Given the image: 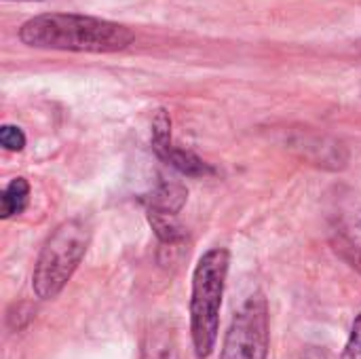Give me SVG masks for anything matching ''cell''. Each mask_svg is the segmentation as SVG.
<instances>
[{
  "mask_svg": "<svg viewBox=\"0 0 361 359\" xmlns=\"http://www.w3.org/2000/svg\"><path fill=\"white\" fill-rule=\"evenodd\" d=\"M271 315L269 300L256 292L243 300L224 334L220 359H269Z\"/></svg>",
  "mask_w": 361,
  "mask_h": 359,
  "instance_id": "277c9868",
  "label": "cell"
},
{
  "mask_svg": "<svg viewBox=\"0 0 361 359\" xmlns=\"http://www.w3.org/2000/svg\"><path fill=\"white\" fill-rule=\"evenodd\" d=\"M305 359H326V355L319 353V351H309V353L305 355Z\"/></svg>",
  "mask_w": 361,
  "mask_h": 359,
  "instance_id": "4fadbf2b",
  "label": "cell"
},
{
  "mask_svg": "<svg viewBox=\"0 0 361 359\" xmlns=\"http://www.w3.org/2000/svg\"><path fill=\"white\" fill-rule=\"evenodd\" d=\"M231 269L226 248L207 250L195 264L190 284V341L197 359H209L220 332V311Z\"/></svg>",
  "mask_w": 361,
  "mask_h": 359,
  "instance_id": "7a4b0ae2",
  "label": "cell"
},
{
  "mask_svg": "<svg viewBox=\"0 0 361 359\" xmlns=\"http://www.w3.org/2000/svg\"><path fill=\"white\" fill-rule=\"evenodd\" d=\"M140 359H180V343L171 322L161 320L148 328Z\"/></svg>",
  "mask_w": 361,
  "mask_h": 359,
  "instance_id": "8992f818",
  "label": "cell"
},
{
  "mask_svg": "<svg viewBox=\"0 0 361 359\" xmlns=\"http://www.w3.org/2000/svg\"><path fill=\"white\" fill-rule=\"evenodd\" d=\"M330 237L334 250L361 275V193L338 186L330 195L328 207Z\"/></svg>",
  "mask_w": 361,
  "mask_h": 359,
  "instance_id": "5b68a950",
  "label": "cell"
},
{
  "mask_svg": "<svg viewBox=\"0 0 361 359\" xmlns=\"http://www.w3.org/2000/svg\"><path fill=\"white\" fill-rule=\"evenodd\" d=\"M30 203V184L25 178H13L0 193V218L8 220L25 212Z\"/></svg>",
  "mask_w": 361,
  "mask_h": 359,
  "instance_id": "ba28073f",
  "label": "cell"
},
{
  "mask_svg": "<svg viewBox=\"0 0 361 359\" xmlns=\"http://www.w3.org/2000/svg\"><path fill=\"white\" fill-rule=\"evenodd\" d=\"M165 163H169L171 167H176L178 171L186 174V176H192V178H201V176H209L214 174V169L203 161L199 159L195 152L190 150H182V148H171L169 154L165 157Z\"/></svg>",
  "mask_w": 361,
  "mask_h": 359,
  "instance_id": "9c48e42d",
  "label": "cell"
},
{
  "mask_svg": "<svg viewBox=\"0 0 361 359\" xmlns=\"http://www.w3.org/2000/svg\"><path fill=\"white\" fill-rule=\"evenodd\" d=\"M91 245V226L85 218L63 220L42 243L32 271V290L38 300L57 298Z\"/></svg>",
  "mask_w": 361,
  "mask_h": 359,
  "instance_id": "3957f363",
  "label": "cell"
},
{
  "mask_svg": "<svg viewBox=\"0 0 361 359\" xmlns=\"http://www.w3.org/2000/svg\"><path fill=\"white\" fill-rule=\"evenodd\" d=\"M341 359H361V313L355 317Z\"/></svg>",
  "mask_w": 361,
  "mask_h": 359,
  "instance_id": "7c38bea8",
  "label": "cell"
},
{
  "mask_svg": "<svg viewBox=\"0 0 361 359\" xmlns=\"http://www.w3.org/2000/svg\"><path fill=\"white\" fill-rule=\"evenodd\" d=\"M21 42L36 49L78 51V53H114L133 42L127 25L72 13H49L27 19L19 30Z\"/></svg>",
  "mask_w": 361,
  "mask_h": 359,
  "instance_id": "6da1fadb",
  "label": "cell"
},
{
  "mask_svg": "<svg viewBox=\"0 0 361 359\" xmlns=\"http://www.w3.org/2000/svg\"><path fill=\"white\" fill-rule=\"evenodd\" d=\"M152 148H154V152L163 161L169 154V150L173 148V142H171V121H169V114L165 110H157V114L152 118Z\"/></svg>",
  "mask_w": 361,
  "mask_h": 359,
  "instance_id": "30bf717a",
  "label": "cell"
},
{
  "mask_svg": "<svg viewBox=\"0 0 361 359\" xmlns=\"http://www.w3.org/2000/svg\"><path fill=\"white\" fill-rule=\"evenodd\" d=\"M0 144L11 152H19L25 146V135L15 125H2L0 127Z\"/></svg>",
  "mask_w": 361,
  "mask_h": 359,
  "instance_id": "8fae6325",
  "label": "cell"
},
{
  "mask_svg": "<svg viewBox=\"0 0 361 359\" xmlns=\"http://www.w3.org/2000/svg\"><path fill=\"white\" fill-rule=\"evenodd\" d=\"M188 199V190L178 182H161L146 199V214L178 216Z\"/></svg>",
  "mask_w": 361,
  "mask_h": 359,
  "instance_id": "52a82bcc",
  "label": "cell"
}]
</instances>
